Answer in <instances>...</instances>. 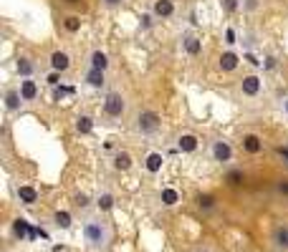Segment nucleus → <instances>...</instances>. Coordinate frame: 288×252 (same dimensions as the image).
<instances>
[{
    "label": "nucleus",
    "instance_id": "nucleus-6",
    "mask_svg": "<svg viewBox=\"0 0 288 252\" xmlns=\"http://www.w3.org/2000/svg\"><path fill=\"white\" fill-rule=\"evenodd\" d=\"M180 48H182L187 56L197 58V56L202 53V38H200L197 33H192V30H185V33L180 35Z\"/></svg>",
    "mask_w": 288,
    "mask_h": 252
},
{
    "label": "nucleus",
    "instance_id": "nucleus-15",
    "mask_svg": "<svg viewBox=\"0 0 288 252\" xmlns=\"http://www.w3.org/2000/svg\"><path fill=\"white\" fill-rule=\"evenodd\" d=\"M15 197H18V202L20 204H25V207H33L35 202H38V189L33 187V184H20V187H15Z\"/></svg>",
    "mask_w": 288,
    "mask_h": 252
},
{
    "label": "nucleus",
    "instance_id": "nucleus-21",
    "mask_svg": "<svg viewBox=\"0 0 288 252\" xmlns=\"http://www.w3.org/2000/svg\"><path fill=\"white\" fill-rule=\"evenodd\" d=\"M84 83L91 89H104L106 86V73L104 71H94V68H86L84 73Z\"/></svg>",
    "mask_w": 288,
    "mask_h": 252
},
{
    "label": "nucleus",
    "instance_id": "nucleus-20",
    "mask_svg": "<svg viewBox=\"0 0 288 252\" xmlns=\"http://www.w3.org/2000/svg\"><path fill=\"white\" fill-rule=\"evenodd\" d=\"M15 71H18L23 78H33L35 71H38V66H35L33 58H28V56H18V61H15Z\"/></svg>",
    "mask_w": 288,
    "mask_h": 252
},
{
    "label": "nucleus",
    "instance_id": "nucleus-28",
    "mask_svg": "<svg viewBox=\"0 0 288 252\" xmlns=\"http://www.w3.org/2000/svg\"><path fill=\"white\" fill-rule=\"evenodd\" d=\"M73 207L81 209V212H89V207H91V197L86 192H76L73 194Z\"/></svg>",
    "mask_w": 288,
    "mask_h": 252
},
{
    "label": "nucleus",
    "instance_id": "nucleus-16",
    "mask_svg": "<svg viewBox=\"0 0 288 252\" xmlns=\"http://www.w3.org/2000/svg\"><path fill=\"white\" fill-rule=\"evenodd\" d=\"M240 146H243V151L245 154H251V156H256V154H261L263 151V139L258 136V134H243V141H240Z\"/></svg>",
    "mask_w": 288,
    "mask_h": 252
},
{
    "label": "nucleus",
    "instance_id": "nucleus-11",
    "mask_svg": "<svg viewBox=\"0 0 288 252\" xmlns=\"http://www.w3.org/2000/svg\"><path fill=\"white\" fill-rule=\"evenodd\" d=\"M89 66L86 68H94V71H109V66H111V61H109V53L106 51H101V48H94L91 53H89Z\"/></svg>",
    "mask_w": 288,
    "mask_h": 252
},
{
    "label": "nucleus",
    "instance_id": "nucleus-19",
    "mask_svg": "<svg viewBox=\"0 0 288 252\" xmlns=\"http://www.w3.org/2000/svg\"><path fill=\"white\" fill-rule=\"evenodd\" d=\"M195 207L200 209L202 215H213L215 209H218V199H215L213 194H208V192H202V194H197V199H195Z\"/></svg>",
    "mask_w": 288,
    "mask_h": 252
},
{
    "label": "nucleus",
    "instance_id": "nucleus-40",
    "mask_svg": "<svg viewBox=\"0 0 288 252\" xmlns=\"http://www.w3.org/2000/svg\"><path fill=\"white\" fill-rule=\"evenodd\" d=\"M58 78H61V73H51V76H48V83H51V86H58Z\"/></svg>",
    "mask_w": 288,
    "mask_h": 252
},
{
    "label": "nucleus",
    "instance_id": "nucleus-10",
    "mask_svg": "<svg viewBox=\"0 0 288 252\" xmlns=\"http://www.w3.org/2000/svg\"><path fill=\"white\" fill-rule=\"evenodd\" d=\"M94 207H96V212H101V215L111 212V209L116 207V197H114V192H111V189H101V192L96 194V199H94Z\"/></svg>",
    "mask_w": 288,
    "mask_h": 252
},
{
    "label": "nucleus",
    "instance_id": "nucleus-29",
    "mask_svg": "<svg viewBox=\"0 0 288 252\" xmlns=\"http://www.w3.org/2000/svg\"><path fill=\"white\" fill-rule=\"evenodd\" d=\"M223 43L228 46V51H233V46H235V43H240V35H238V30H235V28H230V25H228V28L223 30Z\"/></svg>",
    "mask_w": 288,
    "mask_h": 252
},
{
    "label": "nucleus",
    "instance_id": "nucleus-39",
    "mask_svg": "<svg viewBox=\"0 0 288 252\" xmlns=\"http://www.w3.org/2000/svg\"><path fill=\"white\" fill-rule=\"evenodd\" d=\"M263 68H266V71H273V68H276V58H273V56H268V58H266V63H263Z\"/></svg>",
    "mask_w": 288,
    "mask_h": 252
},
{
    "label": "nucleus",
    "instance_id": "nucleus-22",
    "mask_svg": "<svg viewBox=\"0 0 288 252\" xmlns=\"http://www.w3.org/2000/svg\"><path fill=\"white\" fill-rule=\"evenodd\" d=\"M157 199H159L162 207H175V204L180 202V192H177L175 187H162V189L157 192Z\"/></svg>",
    "mask_w": 288,
    "mask_h": 252
},
{
    "label": "nucleus",
    "instance_id": "nucleus-3",
    "mask_svg": "<svg viewBox=\"0 0 288 252\" xmlns=\"http://www.w3.org/2000/svg\"><path fill=\"white\" fill-rule=\"evenodd\" d=\"M127 111H129V101H127L124 94L116 91V89L106 91V96H104V109H101V114H104V124L114 126V124H119V121H124Z\"/></svg>",
    "mask_w": 288,
    "mask_h": 252
},
{
    "label": "nucleus",
    "instance_id": "nucleus-30",
    "mask_svg": "<svg viewBox=\"0 0 288 252\" xmlns=\"http://www.w3.org/2000/svg\"><path fill=\"white\" fill-rule=\"evenodd\" d=\"M245 182V172L243 169H230L228 174H225V184L228 187H238V184H243Z\"/></svg>",
    "mask_w": 288,
    "mask_h": 252
},
{
    "label": "nucleus",
    "instance_id": "nucleus-14",
    "mask_svg": "<svg viewBox=\"0 0 288 252\" xmlns=\"http://www.w3.org/2000/svg\"><path fill=\"white\" fill-rule=\"evenodd\" d=\"M18 89H20V96H23L25 104H30V101H35L40 96V89H38V81L35 78H23L18 83Z\"/></svg>",
    "mask_w": 288,
    "mask_h": 252
},
{
    "label": "nucleus",
    "instance_id": "nucleus-27",
    "mask_svg": "<svg viewBox=\"0 0 288 252\" xmlns=\"http://www.w3.org/2000/svg\"><path fill=\"white\" fill-rule=\"evenodd\" d=\"M240 43H243L245 51H253L258 46V33L256 30H243L240 33Z\"/></svg>",
    "mask_w": 288,
    "mask_h": 252
},
{
    "label": "nucleus",
    "instance_id": "nucleus-34",
    "mask_svg": "<svg viewBox=\"0 0 288 252\" xmlns=\"http://www.w3.org/2000/svg\"><path fill=\"white\" fill-rule=\"evenodd\" d=\"M240 8L243 13H256L261 8V0H240Z\"/></svg>",
    "mask_w": 288,
    "mask_h": 252
},
{
    "label": "nucleus",
    "instance_id": "nucleus-9",
    "mask_svg": "<svg viewBox=\"0 0 288 252\" xmlns=\"http://www.w3.org/2000/svg\"><path fill=\"white\" fill-rule=\"evenodd\" d=\"M175 0H154L152 3V15H154V20H170L172 15H175Z\"/></svg>",
    "mask_w": 288,
    "mask_h": 252
},
{
    "label": "nucleus",
    "instance_id": "nucleus-12",
    "mask_svg": "<svg viewBox=\"0 0 288 252\" xmlns=\"http://www.w3.org/2000/svg\"><path fill=\"white\" fill-rule=\"evenodd\" d=\"M48 66L53 73H66V71H71V56L66 51H53L48 58Z\"/></svg>",
    "mask_w": 288,
    "mask_h": 252
},
{
    "label": "nucleus",
    "instance_id": "nucleus-1",
    "mask_svg": "<svg viewBox=\"0 0 288 252\" xmlns=\"http://www.w3.org/2000/svg\"><path fill=\"white\" fill-rule=\"evenodd\" d=\"M111 240H114V227L101 212H94V215L84 217V242H86L89 250L106 252Z\"/></svg>",
    "mask_w": 288,
    "mask_h": 252
},
{
    "label": "nucleus",
    "instance_id": "nucleus-35",
    "mask_svg": "<svg viewBox=\"0 0 288 252\" xmlns=\"http://www.w3.org/2000/svg\"><path fill=\"white\" fill-rule=\"evenodd\" d=\"M220 5H223L225 13H235L240 8V0H220Z\"/></svg>",
    "mask_w": 288,
    "mask_h": 252
},
{
    "label": "nucleus",
    "instance_id": "nucleus-8",
    "mask_svg": "<svg viewBox=\"0 0 288 252\" xmlns=\"http://www.w3.org/2000/svg\"><path fill=\"white\" fill-rule=\"evenodd\" d=\"M109 161H111V169L114 172H129L132 166H134V159H132V154L127 149H116Z\"/></svg>",
    "mask_w": 288,
    "mask_h": 252
},
{
    "label": "nucleus",
    "instance_id": "nucleus-38",
    "mask_svg": "<svg viewBox=\"0 0 288 252\" xmlns=\"http://www.w3.org/2000/svg\"><path fill=\"white\" fill-rule=\"evenodd\" d=\"M276 154H278V156L288 164V146H278V149H276Z\"/></svg>",
    "mask_w": 288,
    "mask_h": 252
},
{
    "label": "nucleus",
    "instance_id": "nucleus-13",
    "mask_svg": "<svg viewBox=\"0 0 288 252\" xmlns=\"http://www.w3.org/2000/svg\"><path fill=\"white\" fill-rule=\"evenodd\" d=\"M197 146H200V139H197L195 134H190V131L180 134V136H177V141H175V149H177L180 154H195V151H197Z\"/></svg>",
    "mask_w": 288,
    "mask_h": 252
},
{
    "label": "nucleus",
    "instance_id": "nucleus-23",
    "mask_svg": "<svg viewBox=\"0 0 288 252\" xmlns=\"http://www.w3.org/2000/svg\"><path fill=\"white\" fill-rule=\"evenodd\" d=\"M162 164H164V156H162L159 151H149V154L144 156V169H147L149 174H159V172H162Z\"/></svg>",
    "mask_w": 288,
    "mask_h": 252
},
{
    "label": "nucleus",
    "instance_id": "nucleus-2",
    "mask_svg": "<svg viewBox=\"0 0 288 252\" xmlns=\"http://www.w3.org/2000/svg\"><path fill=\"white\" fill-rule=\"evenodd\" d=\"M159 131H162V116L149 106H139L132 116V134L142 139H152Z\"/></svg>",
    "mask_w": 288,
    "mask_h": 252
},
{
    "label": "nucleus",
    "instance_id": "nucleus-7",
    "mask_svg": "<svg viewBox=\"0 0 288 252\" xmlns=\"http://www.w3.org/2000/svg\"><path fill=\"white\" fill-rule=\"evenodd\" d=\"M271 247L276 252H288V222H278L271 230Z\"/></svg>",
    "mask_w": 288,
    "mask_h": 252
},
{
    "label": "nucleus",
    "instance_id": "nucleus-26",
    "mask_svg": "<svg viewBox=\"0 0 288 252\" xmlns=\"http://www.w3.org/2000/svg\"><path fill=\"white\" fill-rule=\"evenodd\" d=\"M51 220H53V227H56V230H68V227L73 225V217H71V212H66V209H56Z\"/></svg>",
    "mask_w": 288,
    "mask_h": 252
},
{
    "label": "nucleus",
    "instance_id": "nucleus-36",
    "mask_svg": "<svg viewBox=\"0 0 288 252\" xmlns=\"http://www.w3.org/2000/svg\"><path fill=\"white\" fill-rule=\"evenodd\" d=\"M99 3H101L106 10H116V8L124 5V0H99Z\"/></svg>",
    "mask_w": 288,
    "mask_h": 252
},
{
    "label": "nucleus",
    "instance_id": "nucleus-32",
    "mask_svg": "<svg viewBox=\"0 0 288 252\" xmlns=\"http://www.w3.org/2000/svg\"><path fill=\"white\" fill-rule=\"evenodd\" d=\"M63 28H66V33H78L81 30V18L78 15H66L63 18Z\"/></svg>",
    "mask_w": 288,
    "mask_h": 252
},
{
    "label": "nucleus",
    "instance_id": "nucleus-18",
    "mask_svg": "<svg viewBox=\"0 0 288 252\" xmlns=\"http://www.w3.org/2000/svg\"><path fill=\"white\" fill-rule=\"evenodd\" d=\"M238 66H240V56H238L235 51H225V53H220V58H218V68H220L223 73H233Z\"/></svg>",
    "mask_w": 288,
    "mask_h": 252
},
{
    "label": "nucleus",
    "instance_id": "nucleus-33",
    "mask_svg": "<svg viewBox=\"0 0 288 252\" xmlns=\"http://www.w3.org/2000/svg\"><path fill=\"white\" fill-rule=\"evenodd\" d=\"M152 25H154V15H152V13H144V15H139V28H142V33L152 30Z\"/></svg>",
    "mask_w": 288,
    "mask_h": 252
},
{
    "label": "nucleus",
    "instance_id": "nucleus-4",
    "mask_svg": "<svg viewBox=\"0 0 288 252\" xmlns=\"http://www.w3.org/2000/svg\"><path fill=\"white\" fill-rule=\"evenodd\" d=\"M266 89V81L258 73H245L238 83V96L240 99H258Z\"/></svg>",
    "mask_w": 288,
    "mask_h": 252
},
{
    "label": "nucleus",
    "instance_id": "nucleus-17",
    "mask_svg": "<svg viewBox=\"0 0 288 252\" xmlns=\"http://www.w3.org/2000/svg\"><path fill=\"white\" fill-rule=\"evenodd\" d=\"M23 96H20V89L18 86H10V89H5V109L10 111V114H18L20 109H23Z\"/></svg>",
    "mask_w": 288,
    "mask_h": 252
},
{
    "label": "nucleus",
    "instance_id": "nucleus-37",
    "mask_svg": "<svg viewBox=\"0 0 288 252\" xmlns=\"http://www.w3.org/2000/svg\"><path fill=\"white\" fill-rule=\"evenodd\" d=\"M278 111H283V114L288 116V94H283V96L278 99Z\"/></svg>",
    "mask_w": 288,
    "mask_h": 252
},
{
    "label": "nucleus",
    "instance_id": "nucleus-31",
    "mask_svg": "<svg viewBox=\"0 0 288 252\" xmlns=\"http://www.w3.org/2000/svg\"><path fill=\"white\" fill-rule=\"evenodd\" d=\"M273 192H276V197L278 199H283V202H288V179H276V184H273Z\"/></svg>",
    "mask_w": 288,
    "mask_h": 252
},
{
    "label": "nucleus",
    "instance_id": "nucleus-42",
    "mask_svg": "<svg viewBox=\"0 0 288 252\" xmlns=\"http://www.w3.org/2000/svg\"><path fill=\"white\" fill-rule=\"evenodd\" d=\"M66 3H81V0H66Z\"/></svg>",
    "mask_w": 288,
    "mask_h": 252
},
{
    "label": "nucleus",
    "instance_id": "nucleus-41",
    "mask_svg": "<svg viewBox=\"0 0 288 252\" xmlns=\"http://www.w3.org/2000/svg\"><path fill=\"white\" fill-rule=\"evenodd\" d=\"M192 252H213V250H210V247H205V245H202V247H197V250H192Z\"/></svg>",
    "mask_w": 288,
    "mask_h": 252
},
{
    "label": "nucleus",
    "instance_id": "nucleus-5",
    "mask_svg": "<svg viewBox=\"0 0 288 252\" xmlns=\"http://www.w3.org/2000/svg\"><path fill=\"white\" fill-rule=\"evenodd\" d=\"M208 154L218 164H230L233 161V144L225 136H213L210 144H208Z\"/></svg>",
    "mask_w": 288,
    "mask_h": 252
},
{
    "label": "nucleus",
    "instance_id": "nucleus-25",
    "mask_svg": "<svg viewBox=\"0 0 288 252\" xmlns=\"http://www.w3.org/2000/svg\"><path fill=\"white\" fill-rule=\"evenodd\" d=\"M73 129H76V134H81V136H89V134L94 131V119H91L89 114H81V116H76Z\"/></svg>",
    "mask_w": 288,
    "mask_h": 252
},
{
    "label": "nucleus",
    "instance_id": "nucleus-24",
    "mask_svg": "<svg viewBox=\"0 0 288 252\" xmlns=\"http://www.w3.org/2000/svg\"><path fill=\"white\" fill-rule=\"evenodd\" d=\"M13 235H15L18 240H30V237H35V232L30 230V225H28V220H25V217L13 220Z\"/></svg>",
    "mask_w": 288,
    "mask_h": 252
}]
</instances>
